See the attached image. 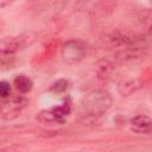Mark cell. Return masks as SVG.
Segmentation results:
<instances>
[{"label":"cell","mask_w":152,"mask_h":152,"mask_svg":"<svg viewBox=\"0 0 152 152\" xmlns=\"http://www.w3.org/2000/svg\"><path fill=\"white\" fill-rule=\"evenodd\" d=\"M37 38L34 32H25L18 36L5 37L0 40V69H10L15 63L17 52L32 45Z\"/></svg>","instance_id":"1"},{"label":"cell","mask_w":152,"mask_h":152,"mask_svg":"<svg viewBox=\"0 0 152 152\" xmlns=\"http://www.w3.org/2000/svg\"><path fill=\"white\" fill-rule=\"evenodd\" d=\"M113 104V99L110 94L106 90L96 89L86 95L82 102L83 112L87 119L96 120L103 115Z\"/></svg>","instance_id":"2"},{"label":"cell","mask_w":152,"mask_h":152,"mask_svg":"<svg viewBox=\"0 0 152 152\" xmlns=\"http://www.w3.org/2000/svg\"><path fill=\"white\" fill-rule=\"evenodd\" d=\"M71 113V102L70 100H65L62 104L51 107L49 109H43L37 114V120L45 125H53V124H64L68 116Z\"/></svg>","instance_id":"3"},{"label":"cell","mask_w":152,"mask_h":152,"mask_svg":"<svg viewBox=\"0 0 152 152\" xmlns=\"http://www.w3.org/2000/svg\"><path fill=\"white\" fill-rule=\"evenodd\" d=\"M87 45L80 39L66 40L61 49V57L66 64H76L87 56Z\"/></svg>","instance_id":"4"},{"label":"cell","mask_w":152,"mask_h":152,"mask_svg":"<svg viewBox=\"0 0 152 152\" xmlns=\"http://www.w3.org/2000/svg\"><path fill=\"white\" fill-rule=\"evenodd\" d=\"M28 101L24 96H8L0 102V116L7 121L17 119L27 107Z\"/></svg>","instance_id":"5"},{"label":"cell","mask_w":152,"mask_h":152,"mask_svg":"<svg viewBox=\"0 0 152 152\" xmlns=\"http://www.w3.org/2000/svg\"><path fill=\"white\" fill-rule=\"evenodd\" d=\"M116 59L121 63H132L144 59L146 56V45L145 43H137L127 46L119 48L116 53Z\"/></svg>","instance_id":"6"},{"label":"cell","mask_w":152,"mask_h":152,"mask_svg":"<svg viewBox=\"0 0 152 152\" xmlns=\"http://www.w3.org/2000/svg\"><path fill=\"white\" fill-rule=\"evenodd\" d=\"M151 118L147 115H137L131 120V129L137 134H148L151 132Z\"/></svg>","instance_id":"7"},{"label":"cell","mask_w":152,"mask_h":152,"mask_svg":"<svg viewBox=\"0 0 152 152\" xmlns=\"http://www.w3.org/2000/svg\"><path fill=\"white\" fill-rule=\"evenodd\" d=\"M142 83L138 78H125L118 83V91L121 96H128L139 90Z\"/></svg>","instance_id":"8"},{"label":"cell","mask_w":152,"mask_h":152,"mask_svg":"<svg viewBox=\"0 0 152 152\" xmlns=\"http://www.w3.org/2000/svg\"><path fill=\"white\" fill-rule=\"evenodd\" d=\"M13 84L14 88L20 93V94H27L32 90L33 88V82L32 80L26 76V75H17L13 80Z\"/></svg>","instance_id":"9"},{"label":"cell","mask_w":152,"mask_h":152,"mask_svg":"<svg viewBox=\"0 0 152 152\" xmlns=\"http://www.w3.org/2000/svg\"><path fill=\"white\" fill-rule=\"evenodd\" d=\"M112 72H113V64L109 63L108 61H103L97 65L96 74L100 80H108Z\"/></svg>","instance_id":"10"},{"label":"cell","mask_w":152,"mask_h":152,"mask_svg":"<svg viewBox=\"0 0 152 152\" xmlns=\"http://www.w3.org/2000/svg\"><path fill=\"white\" fill-rule=\"evenodd\" d=\"M68 88H69V81L65 78H59L50 86L49 91L52 94H63L68 90Z\"/></svg>","instance_id":"11"},{"label":"cell","mask_w":152,"mask_h":152,"mask_svg":"<svg viewBox=\"0 0 152 152\" xmlns=\"http://www.w3.org/2000/svg\"><path fill=\"white\" fill-rule=\"evenodd\" d=\"M11 90H12L11 84L7 81H0V97L1 99L8 97L11 94Z\"/></svg>","instance_id":"12"},{"label":"cell","mask_w":152,"mask_h":152,"mask_svg":"<svg viewBox=\"0 0 152 152\" xmlns=\"http://www.w3.org/2000/svg\"><path fill=\"white\" fill-rule=\"evenodd\" d=\"M15 0H0V10L4 8V7H7L10 6L11 4H13Z\"/></svg>","instance_id":"13"}]
</instances>
